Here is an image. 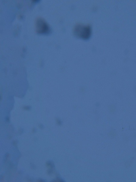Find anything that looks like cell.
Returning <instances> with one entry per match:
<instances>
[{"instance_id": "obj_1", "label": "cell", "mask_w": 136, "mask_h": 182, "mask_svg": "<svg viewBox=\"0 0 136 182\" xmlns=\"http://www.w3.org/2000/svg\"><path fill=\"white\" fill-rule=\"evenodd\" d=\"M74 32L77 37L87 40L90 37L91 28L90 25L78 24L74 28Z\"/></svg>"}, {"instance_id": "obj_2", "label": "cell", "mask_w": 136, "mask_h": 182, "mask_svg": "<svg viewBox=\"0 0 136 182\" xmlns=\"http://www.w3.org/2000/svg\"><path fill=\"white\" fill-rule=\"evenodd\" d=\"M35 30L40 34H46L49 32V26L46 21L42 18H37L35 22Z\"/></svg>"}, {"instance_id": "obj_3", "label": "cell", "mask_w": 136, "mask_h": 182, "mask_svg": "<svg viewBox=\"0 0 136 182\" xmlns=\"http://www.w3.org/2000/svg\"><path fill=\"white\" fill-rule=\"evenodd\" d=\"M46 165L47 166L52 167V168L54 167V164L53 163H52L50 162H47L46 164Z\"/></svg>"}]
</instances>
